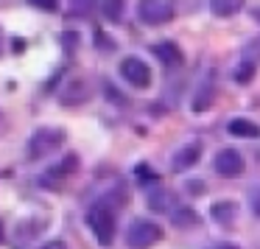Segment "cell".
Instances as JSON below:
<instances>
[{"label": "cell", "instance_id": "obj_26", "mask_svg": "<svg viewBox=\"0 0 260 249\" xmlns=\"http://www.w3.org/2000/svg\"><path fill=\"white\" fill-rule=\"evenodd\" d=\"M0 120H3V115H0Z\"/></svg>", "mask_w": 260, "mask_h": 249}, {"label": "cell", "instance_id": "obj_16", "mask_svg": "<svg viewBox=\"0 0 260 249\" xmlns=\"http://www.w3.org/2000/svg\"><path fill=\"white\" fill-rule=\"evenodd\" d=\"M42 227H45V221H34V224H31V221H23V224L17 227V238L20 241H25V238H37V232H40Z\"/></svg>", "mask_w": 260, "mask_h": 249}, {"label": "cell", "instance_id": "obj_23", "mask_svg": "<svg viewBox=\"0 0 260 249\" xmlns=\"http://www.w3.org/2000/svg\"><path fill=\"white\" fill-rule=\"evenodd\" d=\"M3 235H6V232H3V221H0V241H3Z\"/></svg>", "mask_w": 260, "mask_h": 249}, {"label": "cell", "instance_id": "obj_5", "mask_svg": "<svg viewBox=\"0 0 260 249\" xmlns=\"http://www.w3.org/2000/svg\"><path fill=\"white\" fill-rule=\"evenodd\" d=\"M120 76H123L132 87H137V90H146V87L151 84V68H148L140 56L120 59Z\"/></svg>", "mask_w": 260, "mask_h": 249}, {"label": "cell", "instance_id": "obj_24", "mask_svg": "<svg viewBox=\"0 0 260 249\" xmlns=\"http://www.w3.org/2000/svg\"><path fill=\"white\" fill-rule=\"evenodd\" d=\"M252 14H254V20H260V9H254V12H252Z\"/></svg>", "mask_w": 260, "mask_h": 249}, {"label": "cell", "instance_id": "obj_14", "mask_svg": "<svg viewBox=\"0 0 260 249\" xmlns=\"http://www.w3.org/2000/svg\"><path fill=\"white\" fill-rule=\"evenodd\" d=\"M76 168H79V157H76V154H70V157L64 160V163H59V165H56V171H53L51 176H45V182H59V176L73 174Z\"/></svg>", "mask_w": 260, "mask_h": 249}, {"label": "cell", "instance_id": "obj_2", "mask_svg": "<svg viewBox=\"0 0 260 249\" xmlns=\"http://www.w3.org/2000/svg\"><path fill=\"white\" fill-rule=\"evenodd\" d=\"M64 129L59 126H45V129H37L34 135L25 143V157L28 160H42L48 154H53L59 146H64Z\"/></svg>", "mask_w": 260, "mask_h": 249}, {"label": "cell", "instance_id": "obj_9", "mask_svg": "<svg viewBox=\"0 0 260 249\" xmlns=\"http://www.w3.org/2000/svg\"><path fill=\"white\" fill-rule=\"evenodd\" d=\"M202 157V143H187V146H182L179 151H176V157H174V171H187V168H193L196 165V160Z\"/></svg>", "mask_w": 260, "mask_h": 249}, {"label": "cell", "instance_id": "obj_25", "mask_svg": "<svg viewBox=\"0 0 260 249\" xmlns=\"http://www.w3.org/2000/svg\"><path fill=\"white\" fill-rule=\"evenodd\" d=\"M0 53H3V31H0Z\"/></svg>", "mask_w": 260, "mask_h": 249}, {"label": "cell", "instance_id": "obj_18", "mask_svg": "<svg viewBox=\"0 0 260 249\" xmlns=\"http://www.w3.org/2000/svg\"><path fill=\"white\" fill-rule=\"evenodd\" d=\"M252 76H254V65H252V62H246V65H241V68H238L235 79L241 81V84H246V81L252 79Z\"/></svg>", "mask_w": 260, "mask_h": 249}, {"label": "cell", "instance_id": "obj_1", "mask_svg": "<svg viewBox=\"0 0 260 249\" xmlns=\"http://www.w3.org/2000/svg\"><path fill=\"white\" fill-rule=\"evenodd\" d=\"M87 227L95 235V241L101 246H109L115 241V232H118V224H115V210L109 207L107 202H98L87 210Z\"/></svg>", "mask_w": 260, "mask_h": 249}, {"label": "cell", "instance_id": "obj_8", "mask_svg": "<svg viewBox=\"0 0 260 249\" xmlns=\"http://www.w3.org/2000/svg\"><path fill=\"white\" fill-rule=\"evenodd\" d=\"M151 53L165 65V68H176V65H182V56H185L176 42H157V45L151 48Z\"/></svg>", "mask_w": 260, "mask_h": 249}, {"label": "cell", "instance_id": "obj_12", "mask_svg": "<svg viewBox=\"0 0 260 249\" xmlns=\"http://www.w3.org/2000/svg\"><path fill=\"white\" fill-rule=\"evenodd\" d=\"M226 132H230L232 137H260V126L254 123V120L249 118H232L230 123H226Z\"/></svg>", "mask_w": 260, "mask_h": 249}, {"label": "cell", "instance_id": "obj_10", "mask_svg": "<svg viewBox=\"0 0 260 249\" xmlns=\"http://www.w3.org/2000/svg\"><path fill=\"white\" fill-rule=\"evenodd\" d=\"M210 215H213V221H218L221 227L230 230L238 219V204L235 202H215L213 207H210Z\"/></svg>", "mask_w": 260, "mask_h": 249}, {"label": "cell", "instance_id": "obj_4", "mask_svg": "<svg viewBox=\"0 0 260 249\" xmlns=\"http://www.w3.org/2000/svg\"><path fill=\"white\" fill-rule=\"evenodd\" d=\"M174 3H162V0H143L137 6V17L146 25H165L174 20Z\"/></svg>", "mask_w": 260, "mask_h": 249}, {"label": "cell", "instance_id": "obj_15", "mask_svg": "<svg viewBox=\"0 0 260 249\" xmlns=\"http://www.w3.org/2000/svg\"><path fill=\"white\" fill-rule=\"evenodd\" d=\"M241 9H243L241 0H232V3H221V0H213V3H210V12L218 14V17H230V14H238Z\"/></svg>", "mask_w": 260, "mask_h": 249}, {"label": "cell", "instance_id": "obj_13", "mask_svg": "<svg viewBox=\"0 0 260 249\" xmlns=\"http://www.w3.org/2000/svg\"><path fill=\"white\" fill-rule=\"evenodd\" d=\"M171 221H174L179 230H193V227L202 224V219H199V213L193 207H176L174 213H171Z\"/></svg>", "mask_w": 260, "mask_h": 249}, {"label": "cell", "instance_id": "obj_7", "mask_svg": "<svg viewBox=\"0 0 260 249\" xmlns=\"http://www.w3.org/2000/svg\"><path fill=\"white\" fill-rule=\"evenodd\" d=\"M148 207L154 213H174L176 210V193L168 188H154L148 191Z\"/></svg>", "mask_w": 260, "mask_h": 249}, {"label": "cell", "instance_id": "obj_11", "mask_svg": "<svg viewBox=\"0 0 260 249\" xmlns=\"http://www.w3.org/2000/svg\"><path fill=\"white\" fill-rule=\"evenodd\" d=\"M213 98H215V81L213 79H204L202 87H199V92L193 96V112H207L210 107H213Z\"/></svg>", "mask_w": 260, "mask_h": 249}, {"label": "cell", "instance_id": "obj_21", "mask_svg": "<svg viewBox=\"0 0 260 249\" xmlns=\"http://www.w3.org/2000/svg\"><path fill=\"white\" fill-rule=\"evenodd\" d=\"M42 249H68V246H64L62 241H51V243H45Z\"/></svg>", "mask_w": 260, "mask_h": 249}, {"label": "cell", "instance_id": "obj_20", "mask_svg": "<svg viewBox=\"0 0 260 249\" xmlns=\"http://www.w3.org/2000/svg\"><path fill=\"white\" fill-rule=\"evenodd\" d=\"M31 6H37V9H48V12H56L59 3H56V0H31Z\"/></svg>", "mask_w": 260, "mask_h": 249}, {"label": "cell", "instance_id": "obj_22", "mask_svg": "<svg viewBox=\"0 0 260 249\" xmlns=\"http://www.w3.org/2000/svg\"><path fill=\"white\" fill-rule=\"evenodd\" d=\"M215 249H241V246H235V243H218Z\"/></svg>", "mask_w": 260, "mask_h": 249}, {"label": "cell", "instance_id": "obj_19", "mask_svg": "<svg viewBox=\"0 0 260 249\" xmlns=\"http://www.w3.org/2000/svg\"><path fill=\"white\" fill-rule=\"evenodd\" d=\"M249 207H252V213L260 219V185H254L252 191H249Z\"/></svg>", "mask_w": 260, "mask_h": 249}, {"label": "cell", "instance_id": "obj_3", "mask_svg": "<svg viewBox=\"0 0 260 249\" xmlns=\"http://www.w3.org/2000/svg\"><path fill=\"white\" fill-rule=\"evenodd\" d=\"M159 238H162V230L151 219H135L126 227V246L129 249H151L154 243H159Z\"/></svg>", "mask_w": 260, "mask_h": 249}, {"label": "cell", "instance_id": "obj_6", "mask_svg": "<svg viewBox=\"0 0 260 249\" xmlns=\"http://www.w3.org/2000/svg\"><path fill=\"white\" fill-rule=\"evenodd\" d=\"M213 168L218 176H224V179H232V176H241L243 168H246V163H243L241 151H235V148H221L218 154H215L213 160Z\"/></svg>", "mask_w": 260, "mask_h": 249}, {"label": "cell", "instance_id": "obj_17", "mask_svg": "<svg viewBox=\"0 0 260 249\" xmlns=\"http://www.w3.org/2000/svg\"><path fill=\"white\" fill-rule=\"evenodd\" d=\"M101 9H104V17L112 20V23H118L123 17V3H101Z\"/></svg>", "mask_w": 260, "mask_h": 249}]
</instances>
